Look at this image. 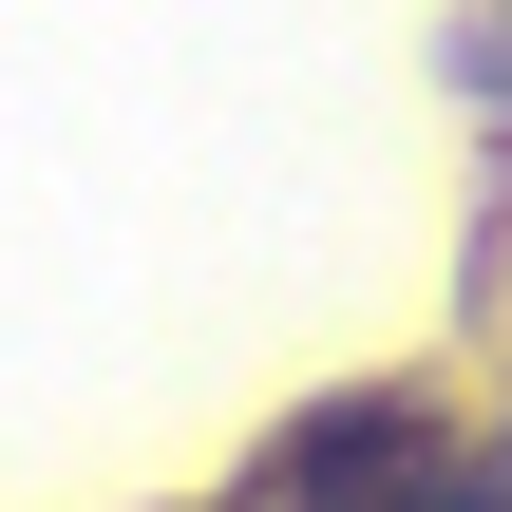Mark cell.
<instances>
[{"label":"cell","mask_w":512,"mask_h":512,"mask_svg":"<svg viewBox=\"0 0 512 512\" xmlns=\"http://www.w3.org/2000/svg\"><path fill=\"white\" fill-rule=\"evenodd\" d=\"M437 418L418 399H323V418H285L266 437V475H247V512H437Z\"/></svg>","instance_id":"cell-1"}]
</instances>
